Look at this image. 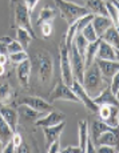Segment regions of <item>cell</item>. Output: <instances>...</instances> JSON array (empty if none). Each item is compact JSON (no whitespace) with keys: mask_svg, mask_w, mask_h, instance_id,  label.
<instances>
[{"mask_svg":"<svg viewBox=\"0 0 119 153\" xmlns=\"http://www.w3.org/2000/svg\"><path fill=\"white\" fill-rule=\"evenodd\" d=\"M31 71L41 84L50 83L53 73V61L51 55L44 49H36L31 56Z\"/></svg>","mask_w":119,"mask_h":153,"instance_id":"cell-1","label":"cell"},{"mask_svg":"<svg viewBox=\"0 0 119 153\" xmlns=\"http://www.w3.org/2000/svg\"><path fill=\"white\" fill-rule=\"evenodd\" d=\"M82 85L91 99H94L95 96H98L107 85H108V83H107L105 79H103V76L100 75L99 68H98L95 61L88 67V68L84 69Z\"/></svg>","mask_w":119,"mask_h":153,"instance_id":"cell-2","label":"cell"},{"mask_svg":"<svg viewBox=\"0 0 119 153\" xmlns=\"http://www.w3.org/2000/svg\"><path fill=\"white\" fill-rule=\"evenodd\" d=\"M10 7L12 11V28H24L27 29L29 35L36 39V35L34 32V27H32L31 22V13L27 10L26 4L23 0H10Z\"/></svg>","mask_w":119,"mask_h":153,"instance_id":"cell-3","label":"cell"},{"mask_svg":"<svg viewBox=\"0 0 119 153\" xmlns=\"http://www.w3.org/2000/svg\"><path fill=\"white\" fill-rule=\"evenodd\" d=\"M53 1H55V5L58 8L60 16L66 20L68 25L75 23L82 16H86V15L90 13L86 10L84 5H79V4H75V3L66 1V0H53Z\"/></svg>","mask_w":119,"mask_h":153,"instance_id":"cell-4","label":"cell"},{"mask_svg":"<svg viewBox=\"0 0 119 153\" xmlns=\"http://www.w3.org/2000/svg\"><path fill=\"white\" fill-rule=\"evenodd\" d=\"M59 67H60V75L62 81L66 85L71 87L72 84V71H71L70 63V52H68L67 44H66V32L62 35L60 42H59Z\"/></svg>","mask_w":119,"mask_h":153,"instance_id":"cell-5","label":"cell"},{"mask_svg":"<svg viewBox=\"0 0 119 153\" xmlns=\"http://www.w3.org/2000/svg\"><path fill=\"white\" fill-rule=\"evenodd\" d=\"M68 52H70V63H71V71H72V77L74 80H78L82 84L83 73H84V59H83V56L76 49L74 42L68 47Z\"/></svg>","mask_w":119,"mask_h":153,"instance_id":"cell-6","label":"cell"},{"mask_svg":"<svg viewBox=\"0 0 119 153\" xmlns=\"http://www.w3.org/2000/svg\"><path fill=\"white\" fill-rule=\"evenodd\" d=\"M58 100H64V101H72V102H80L79 99L72 92L71 87H68L63 81H58L53 89L50 93V102L58 101Z\"/></svg>","mask_w":119,"mask_h":153,"instance_id":"cell-7","label":"cell"},{"mask_svg":"<svg viewBox=\"0 0 119 153\" xmlns=\"http://www.w3.org/2000/svg\"><path fill=\"white\" fill-rule=\"evenodd\" d=\"M22 104L32 108L35 111L46 112V113H48L50 111L53 109L52 105L48 101L43 100L41 97H38V96H20L19 100H17V105H22Z\"/></svg>","mask_w":119,"mask_h":153,"instance_id":"cell-8","label":"cell"},{"mask_svg":"<svg viewBox=\"0 0 119 153\" xmlns=\"http://www.w3.org/2000/svg\"><path fill=\"white\" fill-rule=\"evenodd\" d=\"M71 89H72V92L75 93V96L79 99V101L82 102L83 105H84L86 108H87L88 111L91 112V113H96L98 112V105L95 104L93 101V99L88 96V93L84 91V88H83V85L79 83L78 80H72V84H71Z\"/></svg>","mask_w":119,"mask_h":153,"instance_id":"cell-9","label":"cell"},{"mask_svg":"<svg viewBox=\"0 0 119 153\" xmlns=\"http://www.w3.org/2000/svg\"><path fill=\"white\" fill-rule=\"evenodd\" d=\"M100 121L106 123L107 125L112 128H118L119 120H118V107L114 105H99L96 112Z\"/></svg>","mask_w":119,"mask_h":153,"instance_id":"cell-10","label":"cell"},{"mask_svg":"<svg viewBox=\"0 0 119 153\" xmlns=\"http://www.w3.org/2000/svg\"><path fill=\"white\" fill-rule=\"evenodd\" d=\"M98 68H99L100 75L103 79L110 83L112 77L119 72V61H111V60H100V59H95Z\"/></svg>","mask_w":119,"mask_h":153,"instance_id":"cell-11","label":"cell"},{"mask_svg":"<svg viewBox=\"0 0 119 153\" xmlns=\"http://www.w3.org/2000/svg\"><path fill=\"white\" fill-rule=\"evenodd\" d=\"M32 71H31V60L26 59L24 61H22L20 64H17L16 68V77L19 84L22 85L23 88H28L29 85V79H31Z\"/></svg>","mask_w":119,"mask_h":153,"instance_id":"cell-12","label":"cell"},{"mask_svg":"<svg viewBox=\"0 0 119 153\" xmlns=\"http://www.w3.org/2000/svg\"><path fill=\"white\" fill-rule=\"evenodd\" d=\"M100 39V37H99ZM95 59H100V60H111V61H119L118 57V48H114L112 45L107 44L106 42H103L100 39L99 45H98V52H96V57Z\"/></svg>","mask_w":119,"mask_h":153,"instance_id":"cell-13","label":"cell"},{"mask_svg":"<svg viewBox=\"0 0 119 153\" xmlns=\"http://www.w3.org/2000/svg\"><path fill=\"white\" fill-rule=\"evenodd\" d=\"M62 121H66V114L62 113V112H59V111H53L52 109V111H50L48 113H46V116L44 117L36 120V121H35V125L43 128V126L56 125V124H59V123H62Z\"/></svg>","mask_w":119,"mask_h":153,"instance_id":"cell-14","label":"cell"},{"mask_svg":"<svg viewBox=\"0 0 119 153\" xmlns=\"http://www.w3.org/2000/svg\"><path fill=\"white\" fill-rule=\"evenodd\" d=\"M95 148L99 145H110L118 148V128H112L108 131H105L98 136V139L94 143Z\"/></svg>","mask_w":119,"mask_h":153,"instance_id":"cell-15","label":"cell"},{"mask_svg":"<svg viewBox=\"0 0 119 153\" xmlns=\"http://www.w3.org/2000/svg\"><path fill=\"white\" fill-rule=\"evenodd\" d=\"M64 126H66V121H62L56 125L52 126H43V134H44V141H46V148H48V145L53 143L55 140H59L62 132H63Z\"/></svg>","mask_w":119,"mask_h":153,"instance_id":"cell-16","label":"cell"},{"mask_svg":"<svg viewBox=\"0 0 119 153\" xmlns=\"http://www.w3.org/2000/svg\"><path fill=\"white\" fill-rule=\"evenodd\" d=\"M0 116L4 119V121L10 125V128L14 132H16L17 123H19V113H17L16 109L8 107V105L0 104Z\"/></svg>","mask_w":119,"mask_h":153,"instance_id":"cell-17","label":"cell"},{"mask_svg":"<svg viewBox=\"0 0 119 153\" xmlns=\"http://www.w3.org/2000/svg\"><path fill=\"white\" fill-rule=\"evenodd\" d=\"M93 101L98 105V107H99V105H114V107H118L119 105L118 97L114 96V93L111 92V89H110L108 85H107L99 95L95 96V97L93 99Z\"/></svg>","mask_w":119,"mask_h":153,"instance_id":"cell-18","label":"cell"},{"mask_svg":"<svg viewBox=\"0 0 119 153\" xmlns=\"http://www.w3.org/2000/svg\"><path fill=\"white\" fill-rule=\"evenodd\" d=\"M91 24L94 27V31L96 33L98 37H100L106 32L107 28H110L112 25V22L108 16H99V15H94Z\"/></svg>","mask_w":119,"mask_h":153,"instance_id":"cell-19","label":"cell"},{"mask_svg":"<svg viewBox=\"0 0 119 153\" xmlns=\"http://www.w3.org/2000/svg\"><path fill=\"white\" fill-rule=\"evenodd\" d=\"M17 113H19V117H23L27 121H32L35 123L36 120L41 119V117L46 116V112H39V111H35L32 108L27 107V105H19L17 108Z\"/></svg>","mask_w":119,"mask_h":153,"instance_id":"cell-20","label":"cell"},{"mask_svg":"<svg viewBox=\"0 0 119 153\" xmlns=\"http://www.w3.org/2000/svg\"><path fill=\"white\" fill-rule=\"evenodd\" d=\"M86 10L93 15H99V16H107L106 5L103 0H84Z\"/></svg>","mask_w":119,"mask_h":153,"instance_id":"cell-21","label":"cell"},{"mask_svg":"<svg viewBox=\"0 0 119 153\" xmlns=\"http://www.w3.org/2000/svg\"><path fill=\"white\" fill-rule=\"evenodd\" d=\"M100 39H96L95 42L88 43L87 49H86V53H84V69L88 68L91 64L95 61V57H96V52H98V45H99Z\"/></svg>","mask_w":119,"mask_h":153,"instance_id":"cell-22","label":"cell"},{"mask_svg":"<svg viewBox=\"0 0 119 153\" xmlns=\"http://www.w3.org/2000/svg\"><path fill=\"white\" fill-rule=\"evenodd\" d=\"M79 146L82 152H86L87 149V143L90 140V132H88V123L86 120L79 121Z\"/></svg>","mask_w":119,"mask_h":153,"instance_id":"cell-23","label":"cell"},{"mask_svg":"<svg viewBox=\"0 0 119 153\" xmlns=\"http://www.w3.org/2000/svg\"><path fill=\"white\" fill-rule=\"evenodd\" d=\"M100 39L103 40V42H106L107 44H110V45H112L114 48H118L119 45V32H118V28L114 27V25H111L110 28L106 29V32L100 36Z\"/></svg>","mask_w":119,"mask_h":153,"instance_id":"cell-24","label":"cell"},{"mask_svg":"<svg viewBox=\"0 0 119 153\" xmlns=\"http://www.w3.org/2000/svg\"><path fill=\"white\" fill-rule=\"evenodd\" d=\"M108 129H112V126L107 125L106 123L100 121V120H95L93 123V125H91V128L88 126V132H90V139L93 140V143H95V140L98 139V136H99L102 132L105 131H108ZM95 146V145H94Z\"/></svg>","mask_w":119,"mask_h":153,"instance_id":"cell-25","label":"cell"},{"mask_svg":"<svg viewBox=\"0 0 119 153\" xmlns=\"http://www.w3.org/2000/svg\"><path fill=\"white\" fill-rule=\"evenodd\" d=\"M15 95L14 88L10 85V83H2L0 84V104L8 105L11 102Z\"/></svg>","mask_w":119,"mask_h":153,"instance_id":"cell-26","label":"cell"},{"mask_svg":"<svg viewBox=\"0 0 119 153\" xmlns=\"http://www.w3.org/2000/svg\"><path fill=\"white\" fill-rule=\"evenodd\" d=\"M56 17V11L55 8L50 7V5H46V7L41 8L39 16H38V27H39L40 24H43V23H47V22H52L53 19Z\"/></svg>","mask_w":119,"mask_h":153,"instance_id":"cell-27","label":"cell"},{"mask_svg":"<svg viewBox=\"0 0 119 153\" xmlns=\"http://www.w3.org/2000/svg\"><path fill=\"white\" fill-rule=\"evenodd\" d=\"M16 29V42H19L22 44V47L24 48V51H27V48L29 47V44L32 43V40H34V37L31 36V35L27 32V29L24 28H15Z\"/></svg>","mask_w":119,"mask_h":153,"instance_id":"cell-28","label":"cell"},{"mask_svg":"<svg viewBox=\"0 0 119 153\" xmlns=\"http://www.w3.org/2000/svg\"><path fill=\"white\" fill-rule=\"evenodd\" d=\"M105 5H106L107 16L111 19L112 25L118 28L119 27V11H118V5L114 4V3H111V1H106Z\"/></svg>","mask_w":119,"mask_h":153,"instance_id":"cell-29","label":"cell"},{"mask_svg":"<svg viewBox=\"0 0 119 153\" xmlns=\"http://www.w3.org/2000/svg\"><path fill=\"white\" fill-rule=\"evenodd\" d=\"M12 134H14V131L10 128V125L4 121L2 116H0V140L3 143H7L8 140L12 139Z\"/></svg>","mask_w":119,"mask_h":153,"instance_id":"cell-30","label":"cell"},{"mask_svg":"<svg viewBox=\"0 0 119 153\" xmlns=\"http://www.w3.org/2000/svg\"><path fill=\"white\" fill-rule=\"evenodd\" d=\"M74 44H75L76 49L79 51V53L84 57L86 49H87V45H88V42L84 39V36L82 33H76L75 37H74Z\"/></svg>","mask_w":119,"mask_h":153,"instance_id":"cell-31","label":"cell"},{"mask_svg":"<svg viewBox=\"0 0 119 153\" xmlns=\"http://www.w3.org/2000/svg\"><path fill=\"white\" fill-rule=\"evenodd\" d=\"M80 33L84 36V39L87 40L88 43H91V42H95L96 39H99V37L96 36V33H95V31H94V27H93V24L91 23H88L87 25H86L84 28H83V31L80 32Z\"/></svg>","mask_w":119,"mask_h":153,"instance_id":"cell-32","label":"cell"},{"mask_svg":"<svg viewBox=\"0 0 119 153\" xmlns=\"http://www.w3.org/2000/svg\"><path fill=\"white\" fill-rule=\"evenodd\" d=\"M29 56L28 53H27L26 51H20V52H16V53H11V55H8V60L11 61L12 64H20L22 61H24L26 59H28Z\"/></svg>","mask_w":119,"mask_h":153,"instance_id":"cell-33","label":"cell"},{"mask_svg":"<svg viewBox=\"0 0 119 153\" xmlns=\"http://www.w3.org/2000/svg\"><path fill=\"white\" fill-rule=\"evenodd\" d=\"M39 28H40V31H41V36H43V39H48V37L52 35V32H53L52 22L43 23V24L39 25Z\"/></svg>","mask_w":119,"mask_h":153,"instance_id":"cell-34","label":"cell"},{"mask_svg":"<svg viewBox=\"0 0 119 153\" xmlns=\"http://www.w3.org/2000/svg\"><path fill=\"white\" fill-rule=\"evenodd\" d=\"M20 51H24V48H23L22 44L19 42H16V40H11V42L7 44V55L16 53V52H20Z\"/></svg>","mask_w":119,"mask_h":153,"instance_id":"cell-35","label":"cell"},{"mask_svg":"<svg viewBox=\"0 0 119 153\" xmlns=\"http://www.w3.org/2000/svg\"><path fill=\"white\" fill-rule=\"evenodd\" d=\"M108 87H110V89H111V92L114 93L115 97H118V95H119V75L118 73L110 80Z\"/></svg>","mask_w":119,"mask_h":153,"instance_id":"cell-36","label":"cell"},{"mask_svg":"<svg viewBox=\"0 0 119 153\" xmlns=\"http://www.w3.org/2000/svg\"><path fill=\"white\" fill-rule=\"evenodd\" d=\"M95 152H98V153H117L118 148L110 146V145H99L95 148Z\"/></svg>","mask_w":119,"mask_h":153,"instance_id":"cell-37","label":"cell"},{"mask_svg":"<svg viewBox=\"0 0 119 153\" xmlns=\"http://www.w3.org/2000/svg\"><path fill=\"white\" fill-rule=\"evenodd\" d=\"M12 143H14V145H15V148H19L20 145H22V143H23V137H22V134L19 133V132H14V134H12Z\"/></svg>","mask_w":119,"mask_h":153,"instance_id":"cell-38","label":"cell"},{"mask_svg":"<svg viewBox=\"0 0 119 153\" xmlns=\"http://www.w3.org/2000/svg\"><path fill=\"white\" fill-rule=\"evenodd\" d=\"M47 152H50V153H58V152H60V143H59V140H55L53 143L50 144L48 148H47Z\"/></svg>","mask_w":119,"mask_h":153,"instance_id":"cell-39","label":"cell"},{"mask_svg":"<svg viewBox=\"0 0 119 153\" xmlns=\"http://www.w3.org/2000/svg\"><path fill=\"white\" fill-rule=\"evenodd\" d=\"M3 153H16V148H15L12 140H8L5 145L3 146Z\"/></svg>","mask_w":119,"mask_h":153,"instance_id":"cell-40","label":"cell"},{"mask_svg":"<svg viewBox=\"0 0 119 153\" xmlns=\"http://www.w3.org/2000/svg\"><path fill=\"white\" fill-rule=\"evenodd\" d=\"M27 7V10L29 11V13H32V11L35 10V7H36V4L40 1V0H23Z\"/></svg>","mask_w":119,"mask_h":153,"instance_id":"cell-41","label":"cell"},{"mask_svg":"<svg viewBox=\"0 0 119 153\" xmlns=\"http://www.w3.org/2000/svg\"><path fill=\"white\" fill-rule=\"evenodd\" d=\"M62 153H83L80 146H66L64 149H60Z\"/></svg>","mask_w":119,"mask_h":153,"instance_id":"cell-42","label":"cell"},{"mask_svg":"<svg viewBox=\"0 0 119 153\" xmlns=\"http://www.w3.org/2000/svg\"><path fill=\"white\" fill-rule=\"evenodd\" d=\"M8 55H4V53H0V64H3V65H7L8 63Z\"/></svg>","mask_w":119,"mask_h":153,"instance_id":"cell-43","label":"cell"},{"mask_svg":"<svg viewBox=\"0 0 119 153\" xmlns=\"http://www.w3.org/2000/svg\"><path fill=\"white\" fill-rule=\"evenodd\" d=\"M0 53L7 55V44L3 42H0Z\"/></svg>","mask_w":119,"mask_h":153,"instance_id":"cell-44","label":"cell"},{"mask_svg":"<svg viewBox=\"0 0 119 153\" xmlns=\"http://www.w3.org/2000/svg\"><path fill=\"white\" fill-rule=\"evenodd\" d=\"M5 75V65L0 64V76H4Z\"/></svg>","mask_w":119,"mask_h":153,"instance_id":"cell-45","label":"cell"},{"mask_svg":"<svg viewBox=\"0 0 119 153\" xmlns=\"http://www.w3.org/2000/svg\"><path fill=\"white\" fill-rule=\"evenodd\" d=\"M3 146H4V143L0 140V152H3Z\"/></svg>","mask_w":119,"mask_h":153,"instance_id":"cell-46","label":"cell"}]
</instances>
